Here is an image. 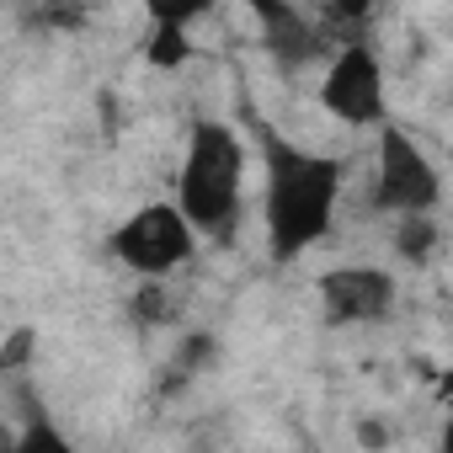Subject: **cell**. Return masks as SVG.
Returning <instances> with one entry per match:
<instances>
[{"label": "cell", "mask_w": 453, "mask_h": 453, "mask_svg": "<svg viewBox=\"0 0 453 453\" xmlns=\"http://www.w3.org/2000/svg\"><path fill=\"white\" fill-rule=\"evenodd\" d=\"M197 12H165V6H155V27H150V65L155 70H176V65H187L192 59V43H187V22H192Z\"/></svg>", "instance_id": "cell-8"}, {"label": "cell", "mask_w": 453, "mask_h": 453, "mask_svg": "<svg viewBox=\"0 0 453 453\" xmlns=\"http://www.w3.org/2000/svg\"><path fill=\"white\" fill-rule=\"evenodd\" d=\"M251 128H257V155H262L267 257L273 262H299L304 251H315L331 235L336 203H342V187H347V160L288 139L267 118H251Z\"/></svg>", "instance_id": "cell-1"}, {"label": "cell", "mask_w": 453, "mask_h": 453, "mask_svg": "<svg viewBox=\"0 0 453 453\" xmlns=\"http://www.w3.org/2000/svg\"><path fill=\"white\" fill-rule=\"evenodd\" d=\"M27 352H33V331L22 326V331H12V347H6V357H0V363H6V368H22Z\"/></svg>", "instance_id": "cell-13"}, {"label": "cell", "mask_w": 453, "mask_h": 453, "mask_svg": "<svg viewBox=\"0 0 453 453\" xmlns=\"http://www.w3.org/2000/svg\"><path fill=\"white\" fill-rule=\"evenodd\" d=\"M246 144L230 123L197 118L187 128V155L176 171V203L192 230L213 246H230L246 219Z\"/></svg>", "instance_id": "cell-2"}, {"label": "cell", "mask_w": 453, "mask_h": 453, "mask_svg": "<svg viewBox=\"0 0 453 453\" xmlns=\"http://www.w3.org/2000/svg\"><path fill=\"white\" fill-rule=\"evenodd\" d=\"M304 453H320V448H315V442H304Z\"/></svg>", "instance_id": "cell-16"}, {"label": "cell", "mask_w": 453, "mask_h": 453, "mask_svg": "<svg viewBox=\"0 0 453 453\" xmlns=\"http://www.w3.org/2000/svg\"><path fill=\"white\" fill-rule=\"evenodd\" d=\"M128 310H134L139 326H171L176 320V304H171V294L160 283H139V294L128 299Z\"/></svg>", "instance_id": "cell-11"}, {"label": "cell", "mask_w": 453, "mask_h": 453, "mask_svg": "<svg viewBox=\"0 0 453 453\" xmlns=\"http://www.w3.org/2000/svg\"><path fill=\"white\" fill-rule=\"evenodd\" d=\"M320 107L347 123V128H384L389 123V91H384V65L368 38L342 43L320 75Z\"/></svg>", "instance_id": "cell-5"}, {"label": "cell", "mask_w": 453, "mask_h": 453, "mask_svg": "<svg viewBox=\"0 0 453 453\" xmlns=\"http://www.w3.org/2000/svg\"><path fill=\"white\" fill-rule=\"evenodd\" d=\"M357 426H363L357 437H363L368 448H384V442H389V421H379V416H368V421H357Z\"/></svg>", "instance_id": "cell-14"}, {"label": "cell", "mask_w": 453, "mask_h": 453, "mask_svg": "<svg viewBox=\"0 0 453 453\" xmlns=\"http://www.w3.org/2000/svg\"><path fill=\"white\" fill-rule=\"evenodd\" d=\"M257 22H262V49L283 65V70H304L315 59L331 65L336 43L320 27V12H299V6H278V0H257Z\"/></svg>", "instance_id": "cell-7"}, {"label": "cell", "mask_w": 453, "mask_h": 453, "mask_svg": "<svg viewBox=\"0 0 453 453\" xmlns=\"http://www.w3.org/2000/svg\"><path fill=\"white\" fill-rule=\"evenodd\" d=\"M442 453H453V416H448V426H442Z\"/></svg>", "instance_id": "cell-15"}, {"label": "cell", "mask_w": 453, "mask_h": 453, "mask_svg": "<svg viewBox=\"0 0 453 453\" xmlns=\"http://www.w3.org/2000/svg\"><path fill=\"white\" fill-rule=\"evenodd\" d=\"M203 235L192 230V219L181 213L176 197H155L144 208H134L118 230L107 235V257L134 273L139 283H165L171 273H181L197 257Z\"/></svg>", "instance_id": "cell-3"}, {"label": "cell", "mask_w": 453, "mask_h": 453, "mask_svg": "<svg viewBox=\"0 0 453 453\" xmlns=\"http://www.w3.org/2000/svg\"><path fill=\"white\" fill-rule=\"evenodd\" d=\"M320 315L326 326L347 331V326H379L395 315V299H400V283L395 273L373 267V262H342V267H326L320 283Z\"/></svg>", "instance_id": "cell-6"}, {"label": "cell", "mask_w": 453, "mask_h": 453, "mask_svg": "<svg viewBox=\"0 0 453 453\" xmlns=\"http://www.w3.org/2000/svg\"><path fill=\"white\" fill-rule=\"evenodd\" d=\"M442 208V171L437 160L411 139V128L384 123L373 144V176H368V213H437Z\"/></svg>", "instance_id": "cell-4"}, {"label": "cell", "mask_w": 453, "mask_h": 453, "mask_svg": "<svg viewBox=\"0 0 453 453\" xmlns=\"http://www.w3.org/2000/svg\"><path fill=\"white\" fill-rule=\"evenodd\" d=\"M12 453H86V448H75V437L38 400H27V416H22V426L12 437Z\"/></svg>", "instance_id": "cell-9"}, {"label": "cell", "mask_w": 453, "mask_h": 453, "mask_svg": "<svg viewBox=\"0 0 453 453\" xmlns=\"http://www.w3.org/2000/svg\"><path fill=\"white\" fill-rule=\"evenodd\" d=\"M437 213H411V219H395V257L400 262H411V267H421V262H432L437 257Z\"/></svg>", "instance_id": "cell-10"}, {"label": "cell", "mask_w": 453, "mask_h": 453, "mask_svg": "<svg viewBox=\"0 0 453 453\" xmlns=\"http://www.w3.org/2000/svg\"><path fill=\"white\" fill-rule=\"evenodd\" d=\"M208 357H213V336H187L181 352H176V373H192V368H203Z\"/></svg>", "instance_id": "cell-12"}]
</instances>
